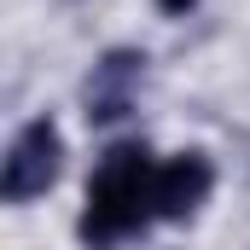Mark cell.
I'll return each mask as SVG.
<instances>
[{"instance_id": "1", "label": "cell", "mask_w": 250, "mask_h": 250, "mask_svg": "<svg viewBox=\"0 0 250 250\" xmlns=\"http://www.w3.org/2000/svg\"><path fill=\"white\" fill-rule=\"evenodd\" d=\"M157 215V163L140 140H123L105 151V163L87 181V209H82V245L105 250L123 245Z\"/></svg>"}, {"instance_id": "2", "label": "cell", "mask_w": 250, "mask_h": 250, "mask_svg": "<svg viewBox=\"0 0 250 250\" xmlns=\"http://www.w3.org/2000/svg\"><path fill=\"white\" fill-rule=\"evenodd\" d=\"M59 163H64L59 128H53V117H35L29 128H18V140H12V151H6V163H0V198H6V204L41 198V192L59 181Z\"/></svg>"}, {"instance_id": "3", "label": "cell", "mask_w": 250, "mask_h": 250, "mask_svg": "<svg viewBox=\"0 0 250 250\" xmlns=\"http://www.w3.org/2000/svg\"><path fill=\"white\" fill-rule=\"evenodd\" d=\"M209 181H215V169H209L204 151H181V157L157 163V221L198 215V204L209 198Z\"/></svg>"}, {"instance_id": "4", "label": "cell", "mask_w": 250, "mask_h": 250, "mask_svg": "<svg viewBox=\"0 0 250 250\" xmlns=\"http://www.w3.org/2000/svg\"><path fill=\"white\" fill-rule=\"evenodd\" d=\"M140 53H111L105 64H93L87 76V123H117L134 99V82H140Z\"/></svg>"}, {"instance_id": "5", "label": "cell", "mask_w": 250, "mask_h": 250, "mask_svg": "<svg viewBox=\"0 0 250 250\" xmlns=\"http://www.w3.org/2000/svg\"><path fill=\"white\" fill-rule=\"evenodd\" d=\"M187 6H198V0H157V12H169V18H181Z\"/></svg>"}]
</instances>
